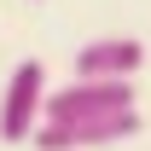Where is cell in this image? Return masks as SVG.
<instances>
[{"mask_svg":"<svg viewBox=\"0 0 151 151\" xmlns=\"http://www.w3.org/2000/svg\"><path fill=\"white\" fill-rule=\"evenodd\" d=\"M134 111V81H64L47 87L41 122H99V116H122Z\"/></svg>","mask_w":151,"mask_h":151,"instance_id":"6da1fadb","label":"cell"},{"mask_svg":"<svg viewBox=\"0 0 151 151\" xmlns=\"http://www.w3.org/2000/svg\"><path fill=\"white\" fill-rule=\"evenodd\" d=\"M41 105H47V70H41V58L12 64L6 93H0V139L6 145H29V134L41 128Z\"/></svg>","mask_w":151,"mask_h":151,"instance_id":"7a4b0ae2","label":"cell"},{"mask_svg":"<svg viewBox=\"0 0 151 151\" xmlns=\"http://www.w3.org/2000/svg\"><path fill=\"white\" fill-rule=\"evenodd\" d=\"M139 111H122V116H99V122H41L29 134L35 151H99V145H128L139 139Z\"/></svg>","mask_w":151,"mask_h":151,"instance_id":"3957f363","label":"cell"},{"mask_svg":"<svg viewBox=\"0 0 151 151\" xmlns=\"http://www.w3.org/2000/svg\"><path fill=\"white\" fill-rule=\"evenodd\" d=\"M145 64V41L134 35H99L76 47V81H134Z\"/></svg>","mask_w":151,"mask_h":151,"instance_id":"277c9868","label":"cell"},{"mask_svg":"<svg viewBox=\"0 0 151 151\" xmlns=\"http://www.w3.org/2000/svg\"><path fill=\"white\" fill-rule=\"evenodd\" d=\"M29 6H41V0H29Z\"/></svg>","mask_w":151,"mask_h":151,"instance_id":"5b68a950","label":"cell"}]
</instances>
